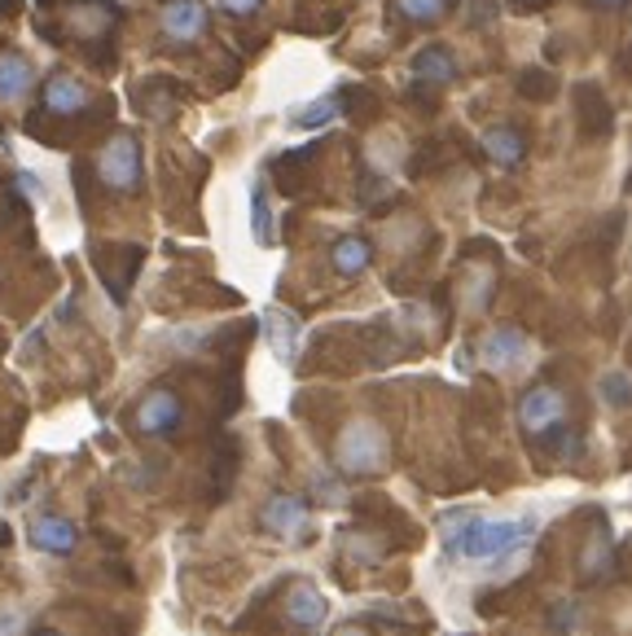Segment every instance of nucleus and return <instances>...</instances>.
<instances>
[{"instance_id":"13","label":"nucleus","mask_w":632,"mask_h":636,"mask_svg":"<svg viewBox=\"0 0 632 636\" xmlns=\"http://www.w3.org/2000/svg\"><path fill=\"white\" fill-rule=\"evenodd\" d=\"M264 330H268L273 356H277L281 365H294V356H299V321H294V316L281 311V307H268V311H264Z\"/></svg>"},{"instance_id":"8","label":"nucleus","mask_w":632,"mask_h":636,"mask_svg":"<svg viewBox=\"0 0 632 636\" xmlns=\"http://www.w3.org/2000/svg\"><path fill=\"white\" fill-rule=\"evenodd\" d=\"M40 101H45V111H49V115H79V111H88L92 92H88V84H84V79H75V75H66V71H58V75H49V79H45Z\"/></svg>"},{"instance_id":"6","label":"nucleus","mask_w":632,"mask_h":636,"mask_svg":"<svg viewBox=\"0 0 632 636\" xmlns=\"http://www.w3.org/2000/svg\"><path fill=\"white\" fill-rule=\"evenodd\" d=\"M260 526H264V532H273V536H281V540L299 536L303 526H307V500L303 496H290V492L268 496V505L260 509Z\"/></svg>"},{"instance_id":"26","label":"nucleus","mask_w":632,"mask_h":636,"mask_svg":"<svg viewBox=\"0 0 632 636\" xmlns=\"http://www.w3.org/2000/svg\"><path fill=\"white\" fill-rule=\"evenodd\" d=\"M31 636H62V632H58V627H36Z\"/></svg>"},{"instance_id":"5","label":"nucleus","mask_w":632,"mask_h":636,"mask_svg":"<svg viewBox=\"0 0 632 636\" xmlns=\"http://www.w3.org/2000/svg\"><path fill=\"white\" fill-rule=\"evenodd\" d=\"M180 417H185L180 395L167 391V386H159V391H150V395L137 404V431L150 435V440H163V435H172V431L180 427Z\"/></svg>"},{"instance_id":"3","label":"nucleus","mask_w":632,"mask_h":636,"mask_svg":"<svg viewBox=\"0 0 632 636\" xmlns=\"http://www.w3.org/2000/svg\"><path fill=\"white\" fill-rule=\"evenodd\" d=\"M97 176L115 193H132L141 185V145H137L132 132H119V137L105 141V150L97 154Z\"/></svg>"},{"instance_id":"1","label":"nucleus","mask_w":632,"mask_h":636,"mask_svg":"<svg viewBox=\"0 0 632 636\" xmlns=\"http://www.w3.org/2000/svg\"><path fill=\"white\" fill-rule=\"evenodd\" d=\"M536 532V518L522 513V518H470L466 532L444 549L448 558H466V562H501L514 549H522Z\"/></svg>"},{"instance_id":"23","label":"nucleus","mask_w":632,"mask_h":636,"mask_svg":"<svg viewBox=\"0 0 632 636\" xmlns=\"http://www.w3.org/2000/svg\"><path fill=\"white\" fill-rule=\"evenodd\" d=\"M216 5H220L225 14H233V18H251V14L264 5V0H216Z\"/></svg>"},{"instance_id":"10","label":"nucleus","mask_w":632,"mask_h":636,"mask_svg":"<svg viewBox=\"0 0 632 636\" xmlns=\"http://www.w3.org/2000/svg\"><path fill=\"white\" fill-rule=\"evenodd\" d=\"M286 614H290V623H299V627H321L326 614H330V601H326V593L316 588V584L299 580V584L286 588Z\"/></svg>"},{"instance_id":"14","label":"nucleus","mask_w":632,"mask_h":636,"mask_svg":"<svg viewBox=\"0 0 632 636\" xmlns=\"http://www.w3.org/2000/svg\"><path fill=\"white\" fill-rule=\"evenodd\" d=\"M522 132L518 128H509V124H496V128H483V154L492 158V163H501V167H514L518 158H522Z\"/></svg>"},{"instance_id":"15","label":"nucleus","mask_w":632,"mask_h":636,"mask_svg":"<svg viewBox=\"0 0 632 636\" xmlns=\"http://www.w3.org/2000/svg\"><path fill=\"white\" fill-rule=\"evenodd\" d=\"M369 259H374V251H369V242L356 238V233H347V238H339V242L330 246V264H334L339 277H361V272L369 268Z\"/></svg>"},{"instance_id":"2","label":"nucleus","mask_w":632,"mask_h":636,"mask_svg":"<svg viewBox=\"0 0 632 636\" xmlns=\"http://www.w3.org/2000/svg\"><path fill=\"white\" fill-rule=\"evenodd\" d=\"M387 457H391V440L374 417H352L339 431L334 461H339L343 474H378L387 466Z\"/></svg>"},{"instance_id":"4","label":"nucleus","mask_w":632,"mask_h":636,"mask_svg":"<svg viewBox=\"0 0 632 636\" xmlns=\"http://www.w3.org/2000/svg\"><path fill=\"white\" fill-rule=\"evenodd\" d=\"M567 417V395L558 386H532L522 399H518V421H522V431H554L558 421Z\"/></svg>"},{"instance_id":"19","label":"nucleus","mask_w":632,"mask_h":636,"mask_svg":"<svg viewBox=\"0 0 632 636\" xmlns=\"http://www.w3.org/2000/svg\"><path fill=\"white\" fill-rule=\"evenodd\" d=\"M334 115H339V101H334V97H316V101L299 105L290 119H294V128H307V132H312V128H326Z\"/></svg>"},{"instance_id":"12","label":"nucleus","mask_w":632,"mask_h":636,"mask_svg":"<svg viewBox=\"0 0 632 636\" xmlns=\"http://www.w3.org/2000/svg\"><path fill=\"white\" fill-rule=\"evenodd\" d=\"M413 79L421 84H453L457 79V53L448 44H427L413 53Z\"/></svg>"},{"instance_id":"16","label":"nucleus","mask_w":632,"mask_h":636,"mask_svg":"<svg viewBox=\"0 0 632 636\" xmlns=\"http://www.w3.org/2000/svg\"><path fill=\"white\" fill-rule=\"evenodd\" d=\"M27 88H31V66H27V58H18V53L0 58V101H18Z\"/></svg>"},{"instance_id":"18","label":"nucleus","mask_w":632,"mask_h":636,"mask_svg":"<svg viewBox=\"0 0 632 636\" xmlns=\"http://www.w3.org/2000/svg\"><path fill=\"white\" fill-rule=\"evenodd\" d=\"M251 229H255V242L260 246H273L277 242V233H273V206H268V193H264L260 180L251 185Z\"/></svg>"},{"instance_id":"22","label":"nucleus","mask_w":632,"mask_h":636,"mask_svg":"<svg viewBox=\"0 0 632 636\" xmlns=\"http://www.w3.org/2000/svg\"><path fill=\"white\" fill-rule=\"evenodd\" d=\"M0 636H27V610L0 606Z\"/></svg>"},{"instance_id":"9","label":"nucleus","mask_w":632,"mask_h":636,"mask_svg":"<svg viewBox=\"0 0 632 636\" xmlns=\"http://www.w3.org/2000/svg\"><path fill=\"white\" fill-rule=\"evenodd\" d=\"M159 23H163V36L167 40L189 44V40H198L206 31V5H202V0H167Z\"/></svg>"},{"instance_id":"24","label":"nucleus","mask_w":632,"mask_h":636,"mask_svg":"<svg viewBox=\"0 0 632 636\" xmlns=\"http://www.w3.org/2000/svg\"><path fill=\"white\" fill-rule=\"evenodd\" d=\"M597 10H619V5H628V0H593Z\"/></svg>"},{"instance_id":"21","label":"nucleus","mask_w":632,"mask_h":636,"mask_svg":"<svg viewBox=\"0 0 632 636\" xmlns=\"http://www.w3.org/2000/svg\"><path fill=\"white\" fill-rule=\"evenodd\" d=\"M602 399H606V404H615V408L632 404V378H628L623 369L606 373V378H602Z\"/></svg>"},{"instance_id":"25","label":"nucleus","mask_w":632,"mask_h":636,"mask_svg":"<svg viewBox=\"0 0 632 636\" xmlns=\"http://www.w3.org/2000/svg\"><path fill=\"white\" fill-rule=\"evenodd\" d=\"M334 636H369V632H365V627H339Z\"/></svg>"},{"instance_id":"17","label":"nucleus","mask_w":632,"mask_h":636,"mask_svg":"<svg viewBox=\"0 0 632 636\" xmlns=\"http://www.w3.org/2000/svg\"><path fill=\"white\" fill-rule=\"evenodd\" d=\"M610 540H606V526H597V536L584 545V554H580V571H584V580H606L610 575Z\"/></svg>"},{"instance_id":"7","label":"nucleus","mask_w":632,"mask_h":636,"mask_svg":"<svg viewBox=\"0 0 632 636\" xmlns=\"http://www.w3.org/2000/svg\"><path fill=\"white\" fill-rule=\"evenodd\" d=\"M31 545H36L40 554L66 558V554H75V545H79V526H75L71 518H62V513H40V518H31Z\"/></svg>"},{"instance_id":"20","label":"nucleus","mask_w":632,"mask_h":636,"mask_svg":"<svg viewBox=\"0 0 632 636\" xmlns=\"http://www.w3.org/2000/svg\"><path fill=\"white\" fill-rule=\"evenodd\" d=\"M444 10H448V0H395V14L408 23H435V18H444Z\"/></svg>"},{"instance_id":"11","label":"nucleus","mask_w":632,"mask_h":636,"mask_svg":"<svg viewBox=\"0 0 632 636\" xmlns=\"http://www.w3.org/2000/svg\"><path fill=\"white\" fill-rule=\"evenodd\" d=\"M527 352H532V343H527L522 330H492L483 339V347H479V356H483L488 369H514V365L527 360Z\"/></svg>"}]
</instances>
